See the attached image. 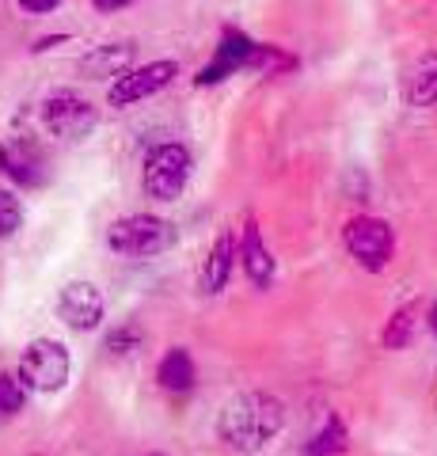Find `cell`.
Here are the masks:
<instances>
[{
	"label": "cell",
	"instance_id": "obj_23",
	"mask_svg": "<svg viewBox=\"0 0 437 456\" xmlns=\"http://www.w3.org/2000/svg\"><path fill=\"white\" fill-rule=\"evenodd\" d=\"M92 4L100 8V12H118V8H130L134 0H92Z\"/></svg>",
	"mask_w": 437,
	"mask_h": 456
},
{
	"label": "cell",
	"instance_id": "obj_18",
	"mask_svg": "<svg viewBox=\"0 0 437 456\" xmlns=\"http://www.w3.org/2000/svg\"><path fill=\"white\" fill-rule=\"evenodd\" d=\"M27 407V384L20 380V373H0V422L16 419Z\"/></svg>",
	"mask_w": 437,
	"mask_h": 456
},
{
	"label": "cell",
	"instance_id": "obj_20",
	"mask_svg": "<svg viewBox=\"0 0 437 456\" xmlns=\"http://www.w3.org/2000/svg\"><path fill=\"white\" fill-rule=\"evenodd\" d=\"M141 342H145L141 327L137 323H122V327H115V331L107 335V354L110 358H130L134 350H141Z\"/></svg>",
	"mask_w": 437,
	"mask_h": 456
},
{
	"label": "cell",
	"instance_id": "obj_15",
	"mask_svg": "<svg viewBox=\"0 0 437 456\" xmlns=\"http://www.w3.org/2000/svg\"><path fill=\"white\" fill-rule=\"evenodd\" d=\"M157 380H160V388H164V392H175V395L190 392V388H194V380H198L194 358H190V354L182 350V346L167 350L164 358H160V365H157Z\"/></svg>",
	"mask_w": 437,
	"mask_h": 456
},
{
	"label": "cell",
	"instance_id": "obj_24",
	"mask_svg": "<svg viewBox=\"0 0 437 456\" xmlns=\"http://www.w3.org/2000/svg\"><path fill=\"white\" fill-rule=\"evenodd\" d=\"M430 327H433V335H437V305L430 308Z\"/></svg>",
	"mask_w": 437,
	"mask_h": 456
},
{
	"label": "cell",
	"instance_id": "obj_14",
	"mask_svg": "<svg viewBox=\"0 0 437 456\" xmlns=\"http://www.w3.org/2000/svg\"><path fill=\"white\" fill-rule=\"evenodd\" d=\"M130 61H134V46L130 42H107V46H95L92 53H84L80 57V69L88 77H118V73H125L130 69Z\"/></svg>",
	"mask_w": 437,
	"mask_h": 456
},
{
	"label": "cell",
	"instance_id": "obj_7",
	"mask_svg": "<svg viewBox=\"0 0 437 456\" xmlns=\"http://www.w3.org/2000/svg\"><path fill=\"white\" fill-rule=\"evenodd\" d=\"M95 122H100V110L77 92H53L46 103H42V126L61 141L88 137L95 130Z\"/></svg>",
	"mask_w": 437,
	"mask_h": 456
},
{
	"label": "cell",
	"instance_id": "obj_13",
	"mask_svg": "<svg viewBox=\"0 0 437 456\" xmlns=\"http://www.w3.org/2000/svg\"><path fill=\"white\" fill-rule=\"evenodd\" d=\"M403 103L407 107H433L437 103V53H422L415 69L407 73Z\"/></svg>",
	"mask_w": 437,
	"mask_h": 456
},
{
	"label": "cell",
	"instance_id": "obj_16",
	"mask_svg": "<svg viewBox=\"0 0 437 456\" xmlns=\"http://www.w3.org/2000/svg\"><path fill=\"white\" fill-rule=\"evenodd\" d=\"M350 449V434L338 415H328V422H323V430H316L312 437H308L304 452L308 456H343Z\"/></svg>",
	"mask_w": 437,
	"mask_h": 456
},
{
	"label": "cell",
	"instance_id": "obj_11",
	"mask_svg": "<svg viewBox=\"0 0 437 456\" xmlns=\"http://www.w3.org/2000/svg\"><path fill=\"white\" fill-rule=\"evenodd\" d=\"M0 171H8V179L20 183V187H38V183L46 179L42 152L31 145V141H16V145L0 149Z\"/></svg>",
	"mask_w": 437,
	"mask_h": 456
},
{
	"label": "cell",
	"instance_id": "obj_17",
	"mask_svg": "<svg viewBox=\"0 0 437 456\" xmlns=\"http://www.w3.org/2000/svg\"><path fill=\"white\" fill-rule=\"evenodd\" d=\"M415 320H418L415 305L396 308L392 312V320L384 323V331H380V346L384 350H403L407 342H411V335H415Z\"/></svg>",
	"mask_w": 437,
	"mask_h": 456
},
{
	"label": "cell",
	"instance_id": "obj_1",
	"mask_svg": "<svg viewBox=\"0 0 437 456\" xmlns=\"http://www.w3.org/2000/svg\"><path fill=\"white\" fill-rule=\"evenodd\" d=\"M286 426V407L271 392H244L236 395L217 419V434L236 452H259L278 437Z\"/></svg>",
	"mask_w": 437,
	"mask_h": 456
},
{
	"label": "cell",
	"instance_id": "obj_5",
	"mask_svg": "<svg viewBox=\"0 0 437 456\" xmlns=\"http://www.w3.org/2000/svg\"><path fill=\"white\" fill-rule=\"evenodd\" d=\"M190 179V152L179 141H164L145 156V194L152 202H175Z\"/></svg>",
	"mask_w": 437,
	"mask_h": 456
},
{
	"label": "cell",
	"instance_id": "obj_12",
	"mask_svg": "<svg viewBox=\"0 0 437 456\" xmlns=\"http://www.w3.org/2000/svg\"><path fill=\"white\" fill-rule=\"evenodd\" d=\"M239 255V240L232 232H221L209 259L202 263V293H221L232 281V263Z\"/></svg>",
	"mask_w": 437,
	"mask_h": 456
},
{
	"label": "cell",
	"instance_id": "obj_2",
	"mask_svg": "<svg viewBox=\"0 0 437 456\" xmlns=\"http://www.w3.org/2000/svg\"><path fill=\"white\" fill-rule=\"evenodd\" d=\"M107 244L125 259H152V255L172 251L175 224L157 217V213H130V217H118L107 228Z\"/></svg>",
	"mask_w": 437,
	"mask_h": 456
},
{
	"label": "cell",
	"instance_id": "obj_6",
	"mask_svg": "<svg viewBox=\"0 0 437 456\" xmlns=\"http://www.w3.org/2000/svg\"><path fill=\"white\" fill-rule=\"evenodd\" d=\"M175 77H179V65L167 61V57H160V61L134 65V69H125V73L115 77V84H110V92H107V103L118 107V110L134 107V103H141V99L164 92Z\"/></svg>",
	"mask_w": 437,
	"mask_h": 456
},
{
	"label": "cell",
	"instance_id": "obj_3",
	"mask_svg": "<svg viewBox=\"0 0 437 456\" xmlns=\"http://www.w3.org/2000/svg\"><path fill=\"white\" fill-rule=\"evenodd\" d=\"M343 244H346L350 255H354V263L361 270H369V274L388 270L392 259H396V232H392V224L380 221V217H369V213L346 221Z\"/></svg>",
	"mask_w": 437,
	"mask_h": 456
},
{
	"label": "cell",
	"instance_id": "obj_21",
	"mask_svg": "<svg viewBox=\"0 0 437 456\" xmlns=\"http://www.w3.org/2000/svg\"><path fill=\"white\" fill-rule=\"evenodd\" d=\"M23 228V206L16 194L0 191V240H12Z\"/></svg>",
	"mask_w": 437,
	"mask_h": 456
},
{
	"label": "cell",
	"instance_id": "obj_9",
	"mask_svg": "<svg viewBox=\"0 0 437 456\" xmlns=\"http://www.w3.org/2000/svg\"><path fill=\"white\" fill-rule=\"evenodd\" d=\"M236 259L244 263V274H247V281L255 285V289H271V285H274L278 266L271 259V248L263 244V232H259L255 221L244 224V240H239V255H236Z\"/></svg>",
	"mask_w": 437,
	"mask_h": 456
},
{
	"label": "cell",
	"instance_id": "obj_19",
	"mask_svg": "<svg viewBox=\"0 0 437 456\" xmlns=\"http://www.w3.org/2000/svg\"><path fill=\"white\" fill-rule=\"evenodd\" d=\"M297 61H293L289 53H281L278 46H259L255 42V50H251L247 57V69H259L263 77H271V73H286V69H293Z\"/></svg>",
	"mask_w": 437,
	"mask_h": 456
},
{
	"label": "cell",
	"instance_id": "obj_8",
	"mask_svg": "<svg viewBox=\"0 0 437 456\" xmlns=\"http://www.w3.org/2000/svg\"><path fill=\"white\" fill-rule=\"evenodd\" d=\"M58 316L73 327V331H95L107 316V301L100 285L92 281H69L58 293Z\"/></svg>",
	"mask_w": 437,
	"mask_h": 456
},
{
	"label": "cell",
	"instance_id": "obj_10",
	"mask_svg": "<svg viewBox=\"0 0 437 456\" xmlns=\"http://www.w3.org/2000/svg\"><path fill=\"white\" fill-rule=\"evenodd\" d=\"M251 50H255V42H251L244 31H224L221 35V46L214 53V61H209L202 73H198V84H217L224 77L239 73V69H247Z\"/></svg>",
	"mask_w": 437,
	"mask_h": 456
},
{
	"label": "cell",
	"instance_id": "obj_22",
	"mask_svg": "<svg viewBox=\"0 0 437 456\" xmlns=\"http://www.w3.org/2000/svg\"><path fill=\"white\" fill-rule=\"evenodd\" d=\"M20 4H23L27 12H38V16H42V12H53V8H58L61 0H20Z\"/></svg>",
	"mask_w": 437,
	"mask_h": 456
},
{
	"label": "cell",
	"instance_id": "obj_4",
	"mask_svg": "<svg viewBox=\"0 0 437 456\" xmlns=\"http://www.w3.org/2000/svg\"><path fill=\"white\" fill-rule=\"evenodd\" d=\"M16 373L27 384V392H61L73 373V358L58 338H35L23 350Z\"/></svg>",
	"mask_w": 437,
	"mask_h": 456
}]
</instances>
